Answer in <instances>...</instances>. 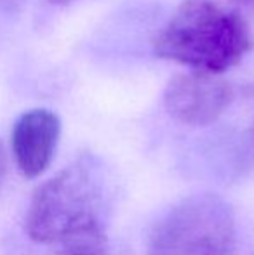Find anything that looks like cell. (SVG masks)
Here are the masks:
<instances>
[{
  "label": "cell",
  "instance_id": "3",
  "mask_svg": "<svg viewBox=\"0 0 254 255\" xmlns=\"http://www.w3.org/2000/svg\"><path fill=\"white\" fill-rule=\"evenodd\" d=\"M237 228L232 207L213 193L180 200L155 222L146 255H232Z\"/></svg>",
  "mask_w": 254,
  "mask_h": 255
},
{
  "label": "cell",
  "instance_id": "2",
  "mask_svg": "<svg viewBox=\"0 0 254 255\" xmlns=\"http://www.w3.org/2000/svg\"><path fill=\"white\" fill-rule=\"evenodd\" d=\"M112 184L103 165L91 154L77 158L31 196L28 236L37 243H61L78 231L105 226Z\"/></svg>",
  "mask_w": 254,
  "mask_h": 255
},
{
  "label": "cell",
  "instance_id": "7",
  "mask_svg": "<svg viewBox=\"0 0 254 255\" xmlns=\"http://www.w3.org/2000/svg\"><path fill=\"white\" fill-rule=\"evenodd\" d=\"M5 172H7V156L2 141H0V188H2V182L5 179Z\"/></svg>",
  "mask_w": 254,
  "mask_h": 255
},
{
  "label": "cell",
  "instance_id": "9",
  "mask_svg": "<svg viewBox=\"0 0 254 255\" xmlns=\"http://www.w3.org/2000/svg\"><path fill=\"white\" fill-rule=\"evenodd\" d=\"M232 2L241 7H246V9H254V0H232Z\"/></svg>",
  "mask_w": 254,
  "mask_h": 255
},
{
  "label": "cell",
  "instance_id": "4",
  "mask_svg": "<svg viewBox=\"0 0 254 255\" xmlns=\"http://www.w3.org/2000/svg\"><path fill=\"white\" fill-rule=\"evenodd\" d=\"M234 98L230 82L220 75L192 70L171 78L164 92V106L169 117L180 124L206 127L228 110Z\"/></svg>",
  "mask_w": 254,
  "mask_h": 255
},
{
  "label": "cell",
  "instance_id": "1",
  "mask_svg": "<svg viewBox=\"0 0 254 255\" xmlns=\"http://www.w3.org/2000/svg\"><path fill=\"white\" fill-rule=\"evenodd\" d=\"M248 21L214 0H183L153 37V54L197 71L221 75L253 49Z\"/></svg>",
  "mask_w": 254,
  "mask_h": 255
},
{
  "label": "cell",
  "instance_id": "5",
  "mask_svg": "<svg viewBox=\"0 0 254 255\" xmlns=\"http://www.w3.org/2000/svg\"><path fill=\"white\" fill-rule=\"evenodd\" d=\"M59 134L61 122L51 110L35 108L17 118L10 144L17 168L24 177H38L47 170L54 158Z\"/></svg>",
  "mask_w": 254,
  "mask_h": 255
},
{
  "label": "cell",
  "instance_id": "6",
  "mask_svg": "<svg viewBox=\"0 0 254 255\" xmlns=\"http://www.w3.org/2000/svg\"><path fill=\"white\" fill-rule=\"evenodd\" d=\"M59 255H108V238L105 226H96L64 238Z\"/></svg>",
  "mask_w": 254,
  "mask_h": 255
},
{
  "label": "cell",
  "instance_id": "8",
  "mask_svg": "<svg viewBox=\"0 0 254 255\" xmlns=\"http://www.w3.org/2000/svg\"><path fill=\"white\" fill-rule=\"evenodd\" d=\"M23 2L24 0H0V7H2V9H14V7Z\"/></svg>",
  "mask_w": 254,
  "mask_h": 255
},
{
  "label": "cell",
  "instance_id": "10",
  "mask_svg": "<svg viewBox=\"0 0 254 255\" xmlns=\"http://www.w3.org/2000/svg\"><path fill=\"white\" fill-rule=\"evenodd\" d=\"M51 3H54V5H68V3L75 2V0H49Z\"/></svg>",
  "mask_w": 254,
  "mask_h": 255
}]
</instances>
